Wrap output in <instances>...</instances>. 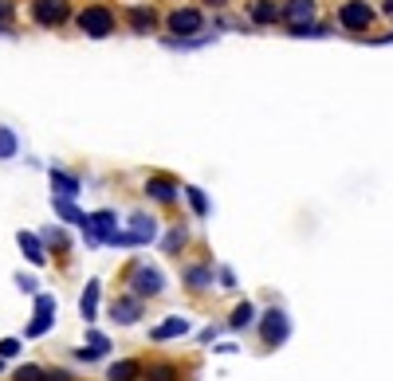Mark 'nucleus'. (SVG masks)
<instances>
[{"mask_svg":"<svg viewBox=\"0 0 393 381\" xmlns=\"http://www.w3.org/2000/svg\"><path fill=\"white\" fill-rule=\"evenodd\" d=\"M8 16H12V8H8V4L0 0V20H8Z\"/></svg>","mask_w":393,"mask_h":381,"instance_id":"nucleus-29","label":"nucleus"},{"mask_svg":"<svg viewBox=\"0 0 393 381\" xmlns=\"http://www.w3.org/2000/svg\"><path fill=\"white\" fill-rule=\"evenodd\" d=\"M138 373H142V366H138V362H118V366H111V373H107V378H111V381H134Z\"/></svg>","mask_w":393,"mask_h":381,"instance_id":"nucleus-9","label":"nucleus"},{"mask_svg":"<svg viewBox=\"0 0 393 381\" xmlns=\"http://www.w3.org/2000/svg\"><path fill=\"white\" fill-rule=\"evenodd\" d=\"M20 248H24V256L32 259V263H44V252H39V240L32 232H20Z\"/></svg>","mask_w":393,"mask_h":381,"instance_id":"nucleus-14","label":"nucleus"},{"mask_svg":"<svg viewBox=\"0 0 393 381\" xmlns=\"http://www.w3.org/2000/svg\"><path fill=\"white\" fill-rule=\"evenodd\" d=\"M146 381H177V369H173V366H154Z\"/></svg>","mask_w":393,"mask_h":381,"instance_id":"nucleus-20","label":"nucleus"},{"mask_svg":"<svg viewBox=\"0 0 393 381\" xmlns=\"http://www.w3.org/2000/svg\"><path fill=\"white\" fill-rule=\"evenodd\" d=\"M173 334H185V322H181V319L165 322V326H161V331H158V338H173Z\"/></svg>","mask_w":393,"mask_h":381,"instance_id":"nucleus-22","label":"nucleus"},{"mask_svg":"<svg viewBox=\"0 0 393 381\" xmlns=\"http://www.w3.org/2000/svg\"><path fill=\"white\" fill-rule=\"evenodd\" d=\"M130 236V244H146L149 236H154V221H146V216H134V232H126Z\"/></svg>","mask_w":393,"mask_h":381,"instance_id":"nucleus-10","label":"nucleus"},{"mask_svg":"<svg viewBox=\"0 0 393 381\" xmlns=\"http://www.w3.org/2000/svg\"><path fill=\"white\" fill-rule=\"evenodd\" d=\"M275 16H280V8H275L271 0H259V4H252V20H256V24H271Z\"/></svg>","mask_w":393,"mask_h":381,"instance_id":"nucleus-11","label":"nucleus"},{"mask_svg":"<svg viewBox=\"0 0 393 381\" xmlns=\"http://www.w3.org/2000/svg\"><path fill=\"white\" fill-rule=\"evenodd\" d=\"M51 185L60 189V197H75V193H79L75 177H67V173H51Z\"/></svg>","mask_w":393,"mask_h":381,"instance_id":"nucleus-15","label":"nucleus"},{"mask_svg":"<svg viewBox=\"0 0 393 381\" xmlns=\"http://www.w3.org/2000/svg\"><path fill=\"white\" fill-rule=\"evenodd\" d=\"M338 20H342V28H350V32H362V28H369L374 12H369V4H362V0H350L342 12H338Z\"/></svg>","mask_w":393,"mask_h":381,"instance_id":"nucleus-3","label":"nucleus"},{"mask_svg":"<svg viewBox=\"0 0 393 381\" xmlns=\"http://www.w3.org/2000/svg\"><path fill=\"white\" fill-rule=\"evenodd\" d=\"M264 338H268V342H283V338H287V315H283V310H271L268 315V322H264Z\"/></svg>","mask_w":393,"mask_h":381,"instance_id":"nucleus-8","label":"nucleus"},{"mask_svg":"<svg viewBox=\"0 0 393 381\" xmlns=\"http://www.w3.org/2000/svg\"><path fill=\"white\" fill-rule=\"evenodd\" d=\"M146 193H149V197H158V201H173V197H177V193H173V185L165 181V177H154V181L146 185Z\"/></svg>","mask_w":393,"mask_h":381,"instance_id":"nucleus-12","label":"nucleus"},{"mask_svg":"<svg viewBox=\"0 0 393 381\" xmlns=\"http://www.w3.org/2000/svg\"><path fill=\"white\" fill-rule=\"evenodd\" d=\"M130 24H134L138 32H146V28H154V12H146V8H134V12H130Z\"/></svg>","mask_w":393,"mask_h":381,"instance_id":"nucleus-19","label":"nucleus"},{"mask_svg":"<svg viewBox=\"0 0 393 381\" xmlns=\"http://www.w3.org/2000/svg\"><path fill=\"white\" fill-rule=\"evenodd\" d=\"M134 291L138 295H158L161 291V275L154 268H138L134 271Z\"/></svg>","mask_w":393,"mask_h":381,"instance_id":"nucleus-7","label":"nucleus"},{"mask_svg":"<svg viewBox=\"0 0 393 381\" xmlns=\"http://www.w3.org/2000/svg\"><path fill=\"white\" fill-rule=\"evenodd\" d=\"M12 154H16V134L0 126V158H12Z\"/></svg>","mask_w":393,"mask_h":381,"instance_id":"nucleus-18","label":"nucleus"},{"mask_svg":"<svg viewBox=\"0 0 393 381\" xmlns=\"http://www.w3.org/2000/svg\"><path fill=\"white\" fill-rule=\"evenodd\" d=\"M83 228H86L91 240H114V216L111 212H95V216H86Z\"/></svg>","mask_w":393,"mask_h":381,"instance_id":"nucleus-4","label":"nucleus"},{"mask_svg":"<svg viewBox=\"0 0 393 381\" xmlns=\"http://www.w3.org/2000/svg\"><path fill=\"white\" fill-rule=\"evenodd\" d=\"M48 322H51V310H39V315H36V322L28 326V334H44V331H48Z\"/></svg>","mask_w":393,"mask_h":381,"instance_id":"nucleus-21","label":"nucleus"},{"mask_svg":"<svg viewBox=\"0 0 393 381\" xmlns=\"http://www.w3.org/2000/svg\"><path fill=\"white\" fill-rule=\"evenodd\" d=\"M79 28H83L86 36H111L114 32V16L107 12V8H86L83 16H79Z\"/></svg>","mask_w":393,"mask_h":381,"instance_id":"nucleus-1","label":"nucleus"},{"mask_svg":"<svg viewBox=\"0 0 393 381\" xmlns=\"http://www.w3.org/2000/svg\"><path fill=\"white\" fill-rule=\"evenodd\" d=\"M138 319V303H114V322H134Z\"/></svg>","mask_w":393,"mask_h":381,"instance_id":"nucleus-16","label":"nucleus"},{"mask_svg":"<svg viewBox=\"0 0 393 381\" xmlns=\"http://www.w3.org/2000/svg\"><path fill=\"white\" fill-rule=\"evenodd\" d=\"M16 350H20V342H16V338H4V342H0V354H4V357H12Z\"/></svg>","mask_w":393,"mask_h":381,"instance_id":"nucleus-27","label":"nucleus"},{"mask_svg":"<svg viewBox=\"0 0 393 381\" xmlns=\"http://www.w3.org/2000/svg\"><path fill=\"white\" fill-rule=\"evenodd\" d=\"M385 12H390V16H393V0H385Z\"/></svg>","mask_w":393,"mask_h":381,"instance_id":"nucleus-30","label":"nucleus"},{"mask_svg":"<svg viewBox=\"0 0 393 381\" xmlns=\"http://www.w3.org/2000/svg\"><path fill=\"white\" fill-rule=\"evenodd\" d=\"M209 279H212V275L205 268H193V271H189V283H193V287H209Z\"/></svg>","mask_w":393,"mask_h":381,"instance_id":"nucleus-23","label":"nucleus"},{"mask_svg":"<svg viewBox=\"0 0 393 381\" xmlns=\"http://www.w3.org/2000/svg\"><path fill=\"white\" fill-rule=\"evenodd\" d=\"M55 212H60L63 221H71V224H83V221H86L83 212L71 205V197H60V201H55Z\"/></svg>","mask_w":393,"mask_h":381,"instance_id":"nucleus-13","label":"nucleus"},{"mask_svg":"<svg viewBox=\"0 0 393 381\" xmlns=\"http://www.w3.org/2000/svg\"><path fill=\"white\" fill-rule=\"evenodd\" d=\"M185 193H189V201H193V209H196V212L209 209V205H205V197H201V189H185Z\"/></svg>","mask_w":393,"mask_h":381,"instance_id":"nucleus-26","label":"nucleus"},{"mask_svg":"<svg viewBox=\"0 0 393 381\" xmlns=\"http://www.w3.org/2000/svg\"><path fill=\"white\" fill-rule=\"evenodd\" d=\"M170 28L177 32V36H193L196 28H201V12H193V8H177V12L170 16Z\"/></svg>","mask_w":393,"mask_h":381,"instance_id":"nucleus-6","label":"nucleus"},{"mask_svg":"<svg viewBox=\"0 0 393 381\" xmlns=\"http://www.w3.org/2000/svg\"><path fill=\"white\" fill-rule=\"evenodd\" d=\"M95 307H98V283H91L83 295V319H95Z\"/></svg>","mask_w":393,"mask_h":381,"instance_id":"nucleus-17","label":"nucleus"},{"mask_svg":"<svg viewBox=\"0 0 393 381\" xmlns=\"http://www.w3.org/2000/svg\"><path fill=\"white\" fill-rule=\"evenodd\" d=\"M39 378H44V373H39L36 366H24L20 373H16V381H39Z\"/></svg>","mask_w":393,"mask_h":381,"instance_id":"nucleus-25","label":"nucleus"},{"mask_svg":"<svg viewBox=\"0 0 393 381\" xmlns=\"http://www.w3.org/2000/svg\"><path fill=\"white\" fill-rule=\"evenodd\" d=\"M177 244H185V232H173L170 240H165V248H170V252H173V248H177Z\"/></svg>","mask_w":393,"mask_h":381,"instance_id":"nucleus-28","label":"nucleus"},{"mask_svg":"<svg viewBox=\"0 0 393 381\" xmlns=\"http://www.w3.org/2000/svg\"><path fill=\"white\" fill-rule=\"evenodd\" d=\"M209 4H224V0H209Z\"/></svg>","mask_w":393,"mask_h":381,"instance_id":"nucleus-31","label":"nucleus"},{"mask_svg":"<svg viewBox=\"0 0 393 381\" xmlns=\"http://www.w3.org/2000/svg\"><path fill=\"white\" fill-rule=\"evenodd\" d=\"M32 16H36V24L55 28V24H63V20H67V0H36Z\"/></svg>","mask_w":393,"mask_h":381,"instance_id":"nucleus-2","label":"nucleus"},{"mask_svg":"<svg viewBox=\"0 0 393 381\" xmlns=\"http://www.w3.org/2000/svg\"><path fill=\"white\" fill-rule=\"evenodd\" d=\"M283 16L291 20V28L299 32V28L311 24V16H315V0H291L287 8H283Z\"/></svg>","mask_w":393,"mask_h":381,"instance_id":"nucleus-5","label":"nucleus"},{"mask_svg":"<svg viewBox=\"0 0 393 381\" xmlns=\"http://www.w3.org/2000/svg\"><path fill=\"white\" fill-rule=\"evenodd\" d=\"M244 322H252V307H236V315H232V326H244Z\"/></svg>","mask_w":393,"mask_h":381,"instance_id":"nucleus-24","label":"nucleus"}]
</instances>
